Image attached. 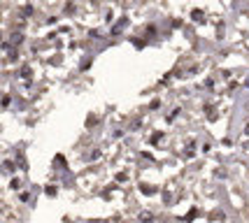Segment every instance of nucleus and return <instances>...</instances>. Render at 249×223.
<instances>
[{
    "label": "nucleus",
    "instance_id": "obj_7",
    "mask_svg": "<svg viewBox=\"0 0 249 223\" xmlns=\"http://www.w3.org/2000/svg\"><path fill=\"white\" fill-rule=\"evenodd\" d=\"M193 19H196V21H203V12L196 10V12H193Z\"/></svg>",
    "mask_w": 249,
    "mask_h": 223
},
{
    "label": "nucleus",
    "instance_id": "obj_5",
    "mask_svg": "<svg viewBox=\"0 0 249 223\" xmlns=\"http://www.w3.org/2000/svg\"><path fill=\"white\" fill-rule=\"evenodd\" d=\"M142 193H149V195H151V193H156V188L154 186H142Z\"/></svg>",
    "mask_w": 249,
    "mask_h": 223
},
{
    "label": "nucleus",
    "instance_id": "obj_8",
    "mask_svg": "<svg viewBox=\"0 0 249 223\" xmlns=\"http://www.w3.org/2000/svg\"><path fill=\"white\" fill-rule=\"evenodd\" d=\"M47 195H56V186H49V188H47Z\"/></svg>",
    "mask_w": 249,
    "mask_h": 223
},
{
    "label": "nucleus",
    "instance_id": "obj_3",
    "mask_svg": "<svg viewBox=\"0 0 249 223\" xmlns=\"http://www.w3.org/2000/svg\"><path fill=\"white\" fill-rule=\"evenodd\" d=\"M21 40H23L21 33H19V35H12V44H21Z\"/></svg>",
    "mask_w": 249,
    "mask_h": 223
},
{
    "label": "nucleus",
    "instance_id": "obj_4",
    "mask_svg": "<svg viewBox=\"0 0 249 223\" xmlns=\"http://www.w3.org/2000/svg\"><path fill=\"white\" fill-rule=\"evenodd\" d=\"M2 167H5V172H12V170H14V165H12V160H5V163H2Z\"/></svg>",
    "mask_w": 249,
    "mask_h": 223
},
{
    "label": "nucleus",
    "instance_id": "obj_1",
    "mask_svg": "<svg viewBox=\"0 0 249 223\" xmlns=\"http://www.w3.org/2000/svg\"><path fill=\"white\" fill-rule=\"evenodd\" d=\"M123 26H126V19H119V21H117V26L112 28V33H114V35H117V33H119V30H121V28H123Z\"/></svg>",
    "mask_w": 249,
    "mask_h": 223
},
{
    "label": "nucleus",
    "instance_id": "obj_6",
    "mask_svg": "<svg viewBox=\"0 0 249 223\" xmlns=\"http://www.w3.org/2000/svg\"><path fill=\"white\" fill-rule=\"evenodd\" d=\"M140 218H142V221H151V218H154V216H151V214H149V212H142V214H140Z\"/></svg>",
    "mask_w": 249,
    "mask_h": 223
},
{
    "label": "nucleus",
    "instance_id": "obj_2",
    "mask_svg": "<svg viewBox=\"0 0 249 223\" xmlns=\"http://www.w3.org/2000/svg\"><path fill=\"white\" fill-rule=\"evenodd\" d=\"M21 77H23V79L30 77V68H28V65H23V68H21Z\"/></svg>",
    "mask_w": 249,
    "mask_h": 223
}]
</instances>
